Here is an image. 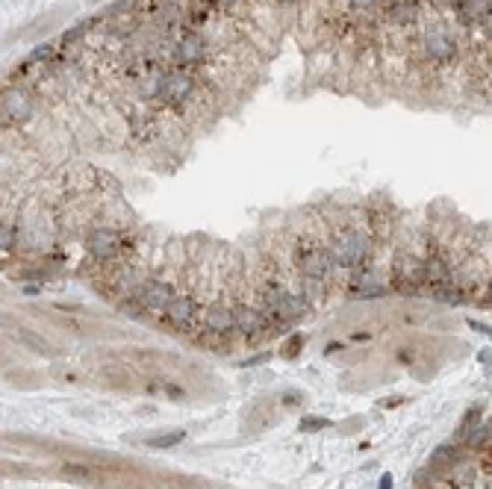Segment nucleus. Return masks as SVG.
Masks as SVG:
<instances>
[{"mask_svg":"<svg viewBox=\"0 0 492 489\" xmlns=\"http://www.w3.org/2000/svg\"><path fill=\"white\" fill-rule=\"evenodd\" d=\"M192 94H195V77L186 68H171L163 77V86H160V94H156V104H163V106H183V104L192 101Z\"/></svg>","mask_w":492,"mask_h":489,"instance_id":"5","label":"nucleus"},{"mask_svg":"<svg viewBox=\"0 0 492 489\" xmlns=\"http://www.w3.org/2000/svg\"><path fill=\"white\" fill-rule=\"evenodd\" d=\"M481 416H483V413H481V407H471V410H469L466 419H463L460 427H457V442H463V439L471 434V430H475V427L481 424Z\"/></svg>","mask_w":492,"mask_h":489,"instance_id":"12","label":"nucleus"},{"mask_svg":"<svg viewBox=\"0 0 492 489\" xmlns=\"http://www.w3.org/2000/svg\"><path fill=\"white\" fill-rule=\"evenodd\" d=\"M0 109H4V127H18V124H27L33 119V94L24 86H9L4 89V97H0Z\"/></svg>","mask_w":492,"mask_h":489,"instance_id":"6","label":"nucleus"},{"mask_svg":"<svg viewBox=\"0 0 492 489\" xmlns=\"http://www.w3.org/2000/svg\"><path fill=\"white\" fill-rule=\"evenodd\" d=\"M419 15H422L419 0H389V4H383V18L395 27H412L419 21Z\"/></svg>","mask_w":492,"mask_h":489,"instance_id":"10","label":"nucleus"},{"mask_svg":"<svg viewBox=\"0 0 492 489\" xmlns=\"http://www.w3.org/2000/svg\"><path fill=\"white\" fill-rule=\"evenodd\" d=\"M301 345H304V339H301V336H292V342H286V345H283V357H286V360H292V357H298V351H301Z\"/></svg>","mask_w":492,"mask_h":489,"instance_id":"14","label":"nucleus"},{"mask_svg":"<svg viewBox=\"0 0 492 489\" xmlns=\"http://www.w3.org/2000/svg\"><path fill=\"white\" fill-rule=\"evenodd\" d=\"M280 4H292V0H280Z\"/></svg>","mask_w":492,"mask_h":489,"instance_id":"19","label":"nucleus"},{"mask_svg":"<svg viewBox=\"0 0 492 489\" xmlns=\"http://www.w3.org/2000/svg\"><path fill=\"white\" fill-rule=\"evenodd\" d=\"M295 268H298L301 278H316V280H333L337 278V260L330 253V245L327 242H319V239H304L298 248H295Z\"/></svg>","mask_w":492,"mask_h":489,"instance_id":"1","label":"nucleus"},{"mask_svg":"<svg viewBox=\"0 0 492 489\" xmlns=\"http://www.w3.org/2000/svg\"><path fill=\"white\" fill-rule=\"evenodd\" d=\"M207 327L212 330V334H219V336H227L230 330H236V316H233V307H224V304H215L207 309V316H204Z\"/></svg>","mask_w":492,"mask_h":489,"instance_id":"11","label":"nucleus"},{"mask_svg":"<svg viewBox=\"0 0 492 489\" xmlns=\"http://www.w3.org/2000/svg\"><path fill=\"white\" fill-rule=\"evenodd\" d=\"M283 401H286V404H298V401H301V395H286Z\"/></svg>","mask_w":492,"mask_h":489,"instance_id":"18","label":"nucleus"},{"mask_svg":"<svg viewBox=\"0 0 492 489\" xmlns=\"http://www.w3.org/2000/svg\"><path fill=\"white\" fill-rule=\"evenodd\" d=\"M163 319L171 330H192L195 319H198V301H195V295H180L177 292V298L165 307Z\"/></svg>","mask_w":492,"mask_h":489,"instance_id":"9","label":"nucleus"},{"mask_svg":"<svg viewBox=\"0 0 492 489\" xmlns=\"http://www.w3.org/2000/svg\"><path fill=\"white\" fill-rule=\"evenodd\" d=\"M133 251L130 239L124 236V230H115V227H94L89 236H86V253L89 260H94L97 265H112L121 257Z\"/></svg>","mask_w":492,"mask_h":489,"instance_id":"3","label":"nucleus"},{"mask_svg":"<svg viewBox=\"0 0 492 489\" xmlns=\"http://www.w3.org/2000/svg\"><path fill=\"white\" fill-rule=\"evenodd\" d=\"M180 439H183V430H171V434H165V436L148 439V445H151V448H171V445H177Z\"/></svg>","mask_w":492,"mask_h":489,"instance_id":"13","label":"nucleus"},{"mask_svg":"<svg viewBox=\"0 0 492 489\" xmlns=\"http://www.w3.org/2000/svg\"><path fill=\"white\" fill-rule=\"evenodd\" d=\"M378 489H392V478L389 475H383V480H381V486Z\"/></svg>","mask_w":492,"mask_h":489,"instance_id":"17","label":"nucleus"},{"mask_svg":"<svg viewBox=\"0 0 492 489\" xmlns=\"http://www.w3.org/2000/svg\"><path fill=\"white\" fill-rule=\"evenodd\" d=\"M351 4L360 9H371V6H378V0H351Z\"/></svg>","mask_w":492,"mask_h":489,"instance_id":"16","label":"nucleus"},{"mask_svg":"<svg viewBox=\"0 0 492 489\" xmlns=\"http://www.w3.org/2000/svg\"><path fill=\"white\" fill-rule=\"evenodd\" d=\"M310 427H312V430H316V427H327V422H324V419H304V422H301V430H310Z\"/></svg>","mask_w":492,"mask_h":489,"instance_id":"15","label":"nucleus"},{"mask_svg":"<svg viewBox=\"0 0 492 489\" xmlns=\"http://www.w3.org/2000/svg\"><path fill=\"white\" fill-rule=\"evenodd\" d=\"M233 316H236V330L242 336H260V334H268V330H278V324L257 304H236Z\"/></svg>","mask_w":492,"mask_h":489,"instance_id":"8","label":"nucleus"},{"mask_svg":"<svg viewBox=\"0 0 492 489\" xmlns=\"http://www.w3.org/2000/svg\"><path fill=\"white\" fill-rule=\"evenodd\" d=\"M419 50L430 65H451V62H457V56H460V42H457V35L451 33L448 24L434 21V24L422 27Z\"/></svg>","mask_w":492,"mask_h":489,"instance_id":"2","label":"nucleus"},{"mask_svg":"<svg viewBox=\"0 0 492 489\" xmlns=\"http://www.w3.org/2000/svg\"><path fill=\"white\" fill-rule=\"evenodd\" d=\"M177 298V289L163 278H148L133 292V301L142 307V312H165V307Z\"/></svg>","mask_w":492,"mask_h":489,"instance_id":"7","label":"nucleus"},{"mask_svg":"<svg viewBox=\"0 0 492 489\" xmlns=\"http://www.w3.org/2000/svg\"><path fill=\"white\" fill-rule=\"evenodd\" d=\"M207 56H209V48H207V35L198 30V27H192V30H180V35H177V42L171 48V62L174 68H195V65H201L207 62Z\"/></svg>","mask_w":492,"mask_h":489,"instance_id":"4","label":"nucleus"}]
</instances>
